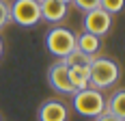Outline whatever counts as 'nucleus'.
Returning a JSON list of instances; mask_svg holds the SVG:
<instances>
[{
    "label": "nucleus",
    "instance_id": "obj_1",
    "mask_svg": "<svg viewBox=\"0 0 125 121\" xmlns=\"http://www.w3.org/2000/svg\"><path fill=\"white\" fill-rule=\"evenodd\" d=\"M119 76L121 69L110 59H93V63L88 65V82L93 89H108L119 80Z\"/></svg>",
    "mask_w": 125,
    "mask_h": 121
},
{
    "label": "nucleus",
    "instance_id": "obj_2",
    "mask_svg": "<svg viewBox=\"0 0 125 121\" xmlns=\"http://www.w3.org/2000/svg\"><path fill=\"white\" fill-rule=\"evenodd\" d=\"M73 108H75L78 115L95 119L97 115H101L106 110V99H104L99 89L88 86V89H82V91H75L73 93Z\"/></svg>",
    "mask_w": 125,
    "mask_h": 121
},
{
    "label": "nucleus",
    "instance_id": "obj_3",
    "mask_svg": "<svg viewBox=\"0 0 125 121\" xmlns=\"http://www.w3.org/2000/svg\"><path fill=\"white\" fill-rule=\"evenodd\" d=\"M45 48H48L50 54L58 56V59H65L69 52L75 50V35L69 28L54 26V28L48 30V35H45Z\"/></svg>",
    "mask_w": 125,
    "mask_h": 121
},
{
    "label": "nucleus",
    "instance_id": "obj_4",
    "mask_svg": "<svg viewBox=\"0 0 125 121\" xmlns=\"http://www.w3.org/2000/svg\"><path fill=\"white\" fill-rule=\"evenodd\" d=\"M11 11V22L30 28L41 20V9H39L37 0H15L13 4H9Z\"/></svg>",
    "mask_w": 125,
    "mask_h": 121
},
{
    "label": "nucleus",
    "instance_id": "obj_5",
    "mask_svg": "<svg viewBox=\"0 0 125 121\" xmlns=\"http://www.w3.org/2000/svg\"><path fill=\"white\" fill-rule=\"evenodd\" d=\"M84 33L88 35H95V37H104L110 28H112V15L108 11H104L101 7L93 9V11H86L84 13Z\"/></svg>",
    "mask_w": 125,
    "mask_h": 121
},
{
    "label": "nucleus",
    "instance_id": "obj_6",
    "mask_svg": "<svg viewBox=\"0 0 125 121\" xmlns=\"http://www.w3.org/2000/svg\"><path fill=\"white\" fill-rule=\"evenodd\" d=\"M48 82L54 91H58L62 95H73V86L69 82V67L58 59V63H54L50 67V72H48Z\"/></svg>",
    "mask_w": 125,
    "mask_h": 121
},
{
    "label": "nucleus",
    "instance_id": "obj_7",
    "mask_svg": "<svg viewBox=\"0 0 125 121\" xmlns=\"http://www.w3.org/2000/svg\"><path fill=\"white\" fill-rule=\"evenodd\" d=\"M67 106L58 99H48L39 108V121H67Z\"/></svg>",
    "mask_w": 125,
    "mask_h": 121
},
{
    "label": "nucleus",
    "instance_id": "obj_8",
    "mask_svg": "<svg viewBox=\"0 0 125 121\" xmlns=\"http://www.w3.org/2000/svg\"><path fill=\"white\" fill-rule=\"evenodd\" d=\"M39 9H41V17L52 22V24H58L67 15V4L61 2V0H41Z\"/></svg>",
    "mask_w": 125,
    "mask_h": 121
},
{
    "label": "nucleus",
    "instance_id": "obj_9",
    "mask_svg": "<svg viewBox=\"0 0 125 121\" xmlns=\"http://www.w3.org/2000/svg\"><path fill=\"white\" fill-rule=\"evenodd\" d=\"M99 46H101V41H99V37H95V35L82 33V35L75 37V48L80 50V52H84V54L95 56V54H97V50H99Z\"/></svg>",
    "mask_w": 125,
    "mask_h": 121
},
{
    "label": "nucleus",
    "instance_id": "obj_10",
    "mask_svg": "<svg viewBox=\"0 0 125 121\" xmlns=\"http://www.w3.org/2000/svg\"><path fill=\"white\" fill-rule=\"evenodd\" d=\"M69 82L73 86V91H82L88 89V67H69Z\"/></svg>",
    "mask_w": 125,
    "mask_h": 121
},
{
    "label": "nucleus",
    "instance_id": "obj_11",
    "mask_svg": "<svg viewBox=\"0 0 125 121\" xmlns=\"http://www.w3.org/2000/svg\"><path fill=\"white\" fill-rule=\"evenodd\" d=\"M95 56H91V54H84V52H80V50L75 48L73 52H69L65 59H61L67 67H88L91 63H93Z\"/></svg>",
    "mask_w": 125,
    "mask_h": 121
},
{
    "label": "nucleus",
    "instance_id": "obj_12",
    "mask_svg": "<svg viewBox=\"0 0 125 121\" xmlns=\"http://www.w3.org/2000/svg\"><path fill=\"white\" fill-rule=\"evenodd\" d=\"M106 110L112 112V115H116V117H121V119H125V93L123 91H116L106 102Z\"/></svg>",
    "mask_w": 125,
    "mask_h": 121
},
{
    "label": "nucleus",
    "instance_id": "obj_13",
    "mask_svg": "<svg viewBox=\"0 0 125 121\" xmlns=\"http://www.w3.org/2000/svg\"><path fill=\"white\" fill-rule=\"evenodd\" d=\"M99 7L104 11H108L110 15H114L123 9V0H99Z\"/></svg>",
    "mask_w": 125,
    "mask_h": 121
},
{
    "label": "nucleus",
    "instance_id": "obj_14",
    "mask_svg": "<svg viewBox=\"0 0 125 121\" xmlns=\"http://www.w3.org/2000/svg\"><path fill=\"white\" fill-rule=\"evenodd\" d=\"M9 22H11V11H9V4H7V0H0V30L9 24Z\"/></svg>",
    "mask_w": 125,
    "mask_h": 121
},
{
    "label": "nucleus",
    "instance_id": "obj_15",
    "mask_svg": "<svg viewBox=\"0 0 125 121\" xmlns=\"http://www.w3.org/2000/svg\"><path fill=\"white\" fill-rule=\"evenodd\" d=\"M71 2H75V7L78 9H82V11H93V9H97L99 7V0H71Z\"/></svg>",
    "mask_w": 125,
    "mask_h": 121
},
{
    "label": "nucleus",
    "instance_id": "obj_16",
    "mask_svg": "<svg viewBox=\"0 0 125 121\" xmlns=\"http://www.w3.org/2000/svg\"><path fill=\"white\" fill-rule=\"evenodd\" d=\"M95 121H125V119H121V117H116V115H112V112H108V110H104L101 115H97V117H95Z\"/></svg>",
    "mask_w": 125,
    "mask_h": 121
},
{
    "label": "nucleus",
    "instance_id": "obj_17",
    "mask_svg": "<svg viewBox=\"0 0 125 121\" xmlns=\"http://www.w3.org/2000/svg\"><path fill=\"white\" fill-rule=\"evenodd\" d=\"M2 48H4V46H2V39H0V56H2Z\"/></svg>",
    "mask_w": 125,
    "mask_h": 121
},
{
    "label": "nucleus",
    "instance_id": "obj_18",
    "mask_svg": "<svg viewBox=\"0 0 125 121\" xmlns=\"http://www.w3.org/2000/svg\"><path fill=\"white\" fill-rule=\"evenodd\" d=\"M61 2H65V4H69V2H71V0H61Z\"/></svg>",
    "mask_w": 125,
    "mask_h": 121
},
{
    "label": "nucleus",
    "instance_id": "obj_19",
    "mask_svg": "<svg viewBox=\"0 0 125 121\" xmlns=\"http://www.w3.org/2000/svg\"><path fill=\"white\" fill-rule=\"evenodd\" d=\"M37 2H41V0H37Z\"/></svg>",
    "mask_w": 125,
    "mask_h": 121
},
{
    "label": "nucleus",
    "instance_id": "obj_20",
    "mask_svg": "<svg viewBox=\"0 0 125 121\" xmlns=\"http://www.w3.org/2000/svg\"><path fill=\"white\" fill-rule=\"evenodd\" d=\"M0 121H2V119H0Z\"/></svg>",
    "mask_w": 125,
    "mask_h": 121
}]
</instances>
